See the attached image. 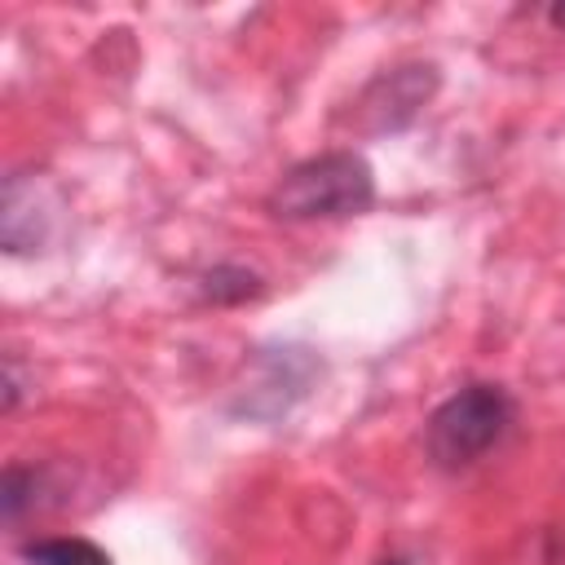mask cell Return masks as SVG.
Segmentation results:
<instances>
[{
    "instance_id": "52a82bcc",
    "label": "cell",
    "mask_w": 565,
    "mask_h": 565,
    "mask_svg": "<svg viewBox=\"0 0 565 565\" xmlns=\"http://www.w3.org/2000/svg\"><path fill=\"white\" fill-rule=\"evenodd\" d=\"M40 472L35 468H22V463H9V472H4V486H0V512H4V521L9 525H18L31 508H35V490H40Z\"/></svg>"
},
{
    "instance_id": "5b68a950",
    "label": "cell",
    "mask_w": 565,
    "mask_h": 565,
    "mask_svg": "<svg viewBox=\"0 0 565 565\" xmlns=\"http://www.w3.org/2000/svg\"><path fill=\"white\" fill-rule=\"evenodd\" d=\"M22 565H115L93 539L79 534H57V539H31L18 552Z\"/></svg>"
},
{
    "instance_id": "277c9868",
    "label": "cell",
    "mask_w": 565,
    "mask_h": 565,
    "mask_svg": "<svg viewBox=\"0 0 565 565\" xmlns=\"http://www.w3.org/2000/svg\"><path fill=\"white\" fill-rule=\"evenodd\" d=\"M437 88V71L424 62H411V66H393L388 75H380L366 93V106L371 110V128H402L419 115V106L433 97Z\"/></svg>"
},
{
    "instance_id": "9c48e42d",
    "label": "cell",
    "mask_w": 565,
    "mask_h": 565,
    "mask_svg": "<svg viewBox=\"0 0 565 565\" xmlns=\"http://www.w3.org/2000/svg\"><path fill=\"white\" fill-rule=\"evenodd\" d=\"M375 565H411L406 556H384V561H375Z\"/></svg>"
},
{
    "instance_id": "ba28073f",
    "label": "cell",
    "mask_w": 565,
    "mask_h": 565,
    "mask_svg": "<svg viewBox=\"0 0 565 565\" xmlns=\"http://www.w3.org/2000/svg\"><path fill=\"white\" fill-rule=\"evenodd\" d=\"M552 22H556V26H565V4H556V9H552Z\"/></svg>"
},
{
    "instance_id": "3957f363",
    "label": "cell",
    "mask_w": 565,
    "mask_h": 565,
    "mask_svg": "<svg viewBox=\"0 0 565 565\" xmlns=\"http://www.w3.org/2000/svg\"><path fill=\"white\" fill-rule=\"evenodd\" d=\"M53 207H57L53 190L35 172H13L4 181V194H0V243H4V252H13V256L40 252L49 243Z\"/></svg>"
},
{
    "instance_id": "6da1fadb",
    "label": "cell",
    "mask_w": 565,
    "mask_h": 565,
    "mask_svg": "<svg viewBox=\"0 0 565 565\" xmlns=\"http://www.w3.org/2000/svg\"><path fill=\"white\" fill-rule=\"evenodd\" d=\"M375 203V172L353 150H327L282 172L269 194V212L282 221H331L358 216Z\"/></svg>"
},
{
    "instance_id": "7a4b0ae2",
    "label": "cell",
    "mask_w": 565,
    "mask_h": 565,
    "mask_svg": "<svg viewBox=\"0 0 565 565\" xmlns=\"http://www.w3.org/2000/svg\"><path fill=\"white\" fill-rule=\"evenodd\" d=\"M516 419V402L503 384H463L455 388L424 424V450L437 468L459 472L468 463H477L481 455H490L508 428Z\"/></svg>"
},
{
    "instance_id": "8992f818",
    "label": "cell",
    "mask_w": 565,
    "mask_h": 565,
    "mask_svg": "<svg viewBox=\"0 0 565 565\" xmlns=\"http://www.w3.org/2000/svg\"><path fill=\"white\" fill-rule=\"evenodd\" d=\"M199 296L212 300V305H238V300L260 296V278L243 265H216L199 278Z\"/></svg>"
}]
</instances>
